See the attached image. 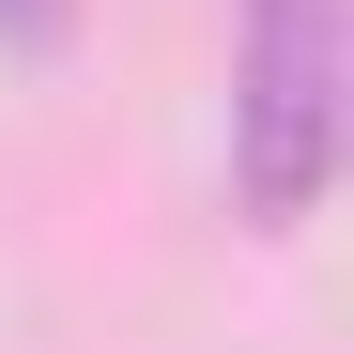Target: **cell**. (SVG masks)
I'll list each match as a JSON object with an SVG mask.
<instances>
[{
    "label": "cell",
    "instance_id": "cell-1",
    "mask_svg": "<svg viewBox=\"0 0 354 354\" xmlns=\"http://www.w3.org/2000/svg\"><path fill=\"white\" fill-rule=\"evenodd\" d=\"M339 93H354V16L339 0H247V31H231V185H247L262 231L324 216Z\"/></svg>",
    "mask_w": 354,
    "mask_h": 354
},
{
    "label": "cell",
    "instance_id": "cell-2",
    "mask_svg": "<svg viewBox=\"0 0 354 354\" xmlns=\"http://www.w3.org/2000/svg\"><path fill=\"white\" fill-rule=\"evenodd\" d=\"M0 31H16V46H62V31H77V0H0Z\"/></svg>",
    "mask_w": 354,
    "mask_h": 354
}]
</instances>
